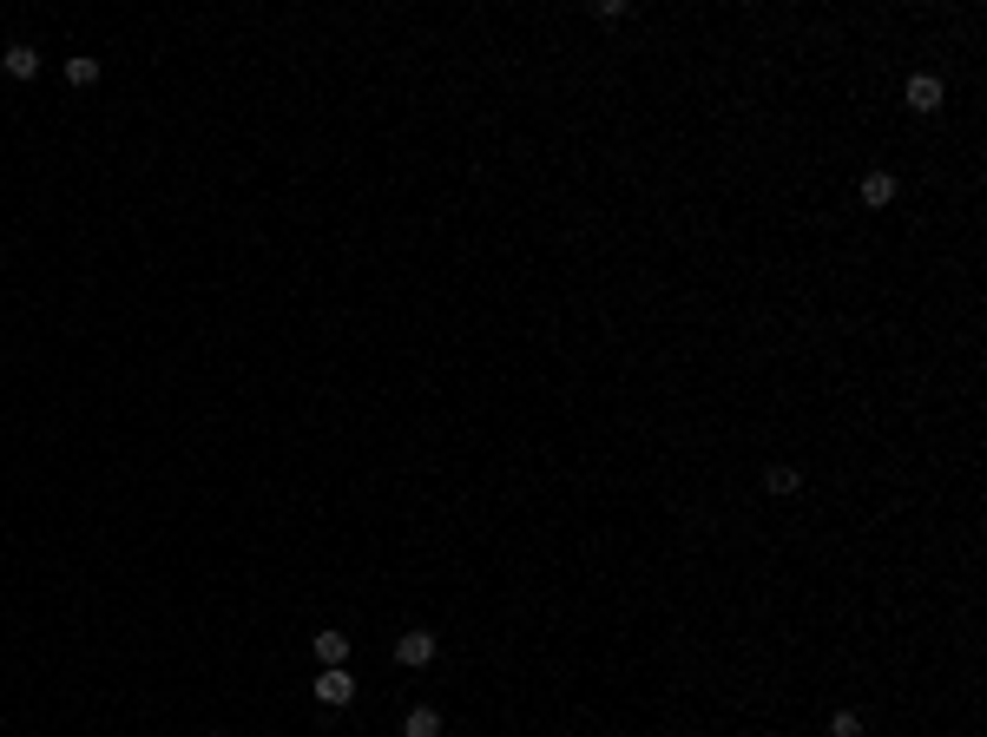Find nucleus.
Returning <instances> with one entry per match:
<instances>
[{"label":"nucleus","mask_w":987,"mask_h":737,"mask_svg":"<svg viewBox=\"0 0 987 737\" xmlns=\"http://www.w3.org/2000/svg\"><path fill=\"white\" fill-rule=\"evenodd\" d=\"M349 659V632H316V665H343Z\"/></svg>","instance_id":"nucleus-7"},{"label":"nucleus","mask_w":987,"mask_h":737,"mask_svg":"<svg viewBox=\"0 0 987 737\" xmlns=\"http://www.w3.org/2000/svg\"><path fill=\"white\" fill-rule=\"evenodd\" d=\"M402 737H441V711L435 705H415L402 718Z\"/></svg>","instance_id":"nucleus-6"},{"label":"nucleus","mask_w":987,"mask_h":737,"mask_svg":"<svg viewBox=\"0 0 987 737\" xmlns=\"http://www.w3.org/2000/svg\"><path fill=\"white\" fill-rule=\"evenodd\" d=\"M862 204H869V211L895 204V172H869V178H862Z\"/></svg>","instance_id":"nucleus-5"},{"label":"nucleus","mask_w":987,"mask_h":737,"mask_svg":"<svg viewBox=\"0 0 987 737\" xmlns=\"http://www.w3.org/2000/svg\"><path fill=\"white\" fill-rule=\"evenodd\" d=\"M66 79H73V86H99V60H93V53L66 60Z\"/></svg>","instance_id":"nucleus-9"},{"label":"nucleus","mask_w":987,"mask_h":737,"mask_svg":"<svg viewBox=\"0 0 987 737\" xmlns=\"http://www.w3.org/2000/svg\"><path fill=\"white\" fill-rule=\"evenodd\" d=\"M435 652H441V639L435 632H402V639H395V665H408V672H422V665H435Z\"/></svg>","instance_id":"nucleus-1"},{"label":"nucleus","mask_w":987,"mask_h":737,"mask_svg":"<svg viewBox=\"0 0 987 737\" xmlns=\"http://www.w3.org/2000/svg\"><path fill=\"white\" fill-rule=\"evenodd\" d=\"M764 487H770V494H797V487H803V474L777 461V468H764Z\"/></svg>","instance_id":"nucleus-8"},{"label":"nucleus","mask_w":987,"mask_h":737,"mask_svg":"<svg viewBox=\"0 0 987 737\" xmlns=\"http://www.w3.org/2000/svg\"><path fill=\"white\" fill-rule=\"evenodd\" d=\"M349 698H356L349 665H323V672H316V705H349Z\"/></svg>","instance_id":"nucleus-2"},{"label":"nucleus","mask_w":987,"mask_h":737,"mask_svg":"<svg viewBox=\"0 0 987 737\" xmlns=\"http://www.w3.org/2000/svg\"><path fill=\"white\" fill-rule=\"evenodd\" d=\"M902 99H909V112H941V99H948V86H941L935 73H915V79H909V93H902Z\"/></svg>","instance_id":"nucleus-3"},{"label":"nucleus","mask_w":987,"mask_h":737,"mask_svg":"<svg viewBox=\"0 0 987 737\" xmlns=\"http://www.w3.org/2000/svg\"><path fill=\"white\" fill-rule=\"evenodd\" d=\"M0 73H7V79H33V73H40V47H27V40H14V47L0 53Z\"/></svg>","instance_id":"nucleus-4"},{"label":"nucleus","mask_w":987,"mask_h":737,"mask_svg":"<svg viewBox=\"0 0 987 737\" xmlns=\"http://www.w3.org/2000/svg\"><path fill=\"white\" fill-rule=\"evenodd\" d=\"M830 737H862V718H856V711H836V718H830Z\"/></svg>","instance_id":"nucleus-10"}]
</instances>
